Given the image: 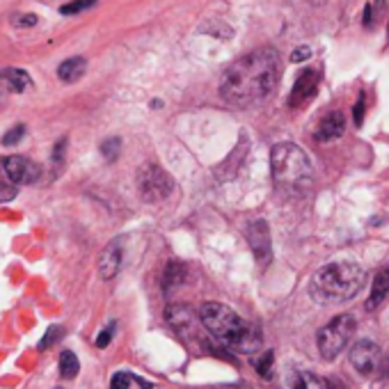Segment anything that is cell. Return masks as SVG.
<instances>
[{"instance_id": "6da1fadb", "label": "cell", "mask_w": 389, "mask_h": 389, "mask_svg": "<svg viewBox=\"0 0 389 389\" xmlns=\"http://www.w3.org/2000/svg\"><path fill=\"white\" fill-rule=\"evenodd\" d=\"M281 76V57L275 48H255L225 71L220 96L236 108H248L266 101L275 92Z\"/></svg>"}, {"instance_id": "7a4b0ae2", "label": "cell", "mask_w": 389, "mask_h": 389, "mask_svg": "<svg viewBox=\"0 0 389 389\" xmlns=\"http://www.w3.org/2000/svg\"><path fill=\"white\" fill-rule=\"evenodd\" d=\"M199 320L204 327L218 339L222 346H227L233 353L252 355L261 348V335L255 325L243 320L236 311L220 303H207L199 309Z\"/></svg>"}, {"instance_id": "3957f363", "label": "cell", "mask_w": 389, "mask_h": 389, "mask_svg": "<svg viewBox=\"0 0 389 389\" xmlns=\"http://www.w3.org/2000/svg\"><path fill=\"white\" fill-rule=\"evenodd\" d=\"M366 275L355 261H335L320 268L309 284V294L318 305H339L353 300L362 291Z\"/></svg>"}, {"instance_id": "277c9868", "label": "cell", "mask_w": 389, "mask_h": 389, "mask_svg": "<svg viewBox=\"0 0 389 389\" xmlns=\"http://www.w3.org/2000/svg\"><path fill=\"white\" fill-rule=\"evenodd\" d=\"M272 181L286 194H305L314 183V168L298 144L281 142L270 151Z\"/></svg>"}, {"instance_id": "5b68a950", "label": "cell", "mask_w": 389, "mask_h": 389, "mask_svg": "<svg viewBox=\"0 0 389 389\" xmlns=\"http://www.w3.org/2000/svg\"><path fill=\"white\" fill-rule=\"evenodd\" d=\"M355 332V318L353 316H337L335 320L320 330L316 337V344L320 350V357L323 359H335L342 350L346 348V344L350 342V335Z\"/></svg>"}, {"instance_id": "8992f818", "label": "cell", "mask_w": 389, "mask_h": 389, "mask_svg": "<svg viewBox=\"0 0 389 389\" xmlns=\"http://www.w3.org/2000/svg\"><path fill=\"white\" fill-rule=\"evenodd\" d=\"M138 190L140 197L149 204L165 202L174 190V181L168 172L158 165H142L138 172Z\"/></svg>"}, {"instance_id": "52a82bcc", "label": "cell", "mask_w": 389, "mask_h": 389, "mask_svg": "<svg viewBox=\"0 0 389 389\" xmlns=\"http://www.w3.org/2000/svg\"><path fill=\"white\" fill-rule=\"evenodd\" d=\"M42 170L25 156H0V183L3 186H30L39 181Z\"/></svg>"}, {"instance_id": "ba28073f", "label": "cell", "mask_w": 389, "mask_h": 389, "mask_svg": "<svg viewBox=\"0 0 389 389\" xmlns=\"http://www.w3.org/2000/svg\"><path fill=\"white\" fill-rule=\"evenodd\" d=\"M350 364L355 366L357 373L362 376H373L378 368L383 366V353L373 342L368 339H362L357 342L353 348H350Z\"/></svg>"}, {"instance_id": "9c48e42d", "label": "cell", "mask_w": 389, "mask_h": 389, "mask_svg": "<svg viewBox=\"0 0 389 389\" xmlns=\"http://www.w3.org/2000/svg\"><path fill=\"white\" fill-rule=\"evenodd\" d=\"M248 240H250V248L255 252V257L261 266H268L270 259H272V245H270V231L266 220H255L252 225L248 227Z\"/></svg>"}, {"instance_id": "30bf717a", "label": "cell", "mask_w": 389, "mask_h": 389, "mask_svg": "<svg viewBox=\"0 0 389 389\" xmlns=\"http://www.w3.org/2000/svg\"><path fill=\"white\" fill-rule=\"evenodd\" d=\"M316 85H318V76L311 69H305L303 74H300L296 85H294V90H291V99H289L291 108H303L305 103H309L311 99H314Z\"/></svg>"}, {"instance_id": "8fae6325", "label": "cell", "mask_w": 389, "mask_h": 389, "mask_svg": "<svg viewBox=\"0 0 389 389\" xmlns=\"http://www.w3.org/2000/svg\"><path fill=\"white\" fill-rule=\"evenodd\" d=\"M120 268H122V238H115L101 252L99 272H101L103 279H112V277H117Z\"/></svg>"}, {"instance_id": "7c38bea8", "label": "cell", "mask_w": 389, "mask_h": 389, "mask_svg": "<svg viewBox=\"0 0 389 389\" xmlns=\"http://www.w3.org/2000/svg\"><path fill=\"white\" fill-rule=\"evenodd\" d=\"M346 131V120L342 112H330L320 120L316 129V140L318 142H332L337 138H342Z\"/></svg>"}, {"instance_id": "4fadbf2b", "label": "cell", "mask_w": 389, "mask_h": 389, "mask_svg": "<svg viewBox=\"0 0 389 389\" xmlns=\"http://www.w3.org/2000/svg\"><path fill=\"white\" fill-rule=\"evenodd\" d=\"M0 85H3L7 92L21 94L33 85V78L23 69H3L0 71Z\"/></svg>"}, {"instance_id": "5bb4252c", "label": "cell", "mask_w": 389, "mask_h": 389, "mask_svg": "<svg viewBox=\"0 0 389 389\" xmlns=\"http://www.w3.org/2000/svg\"><path fill=\"white\" fill-rule=\"evenodd\" d=\"M389 294V266L378 270V275L373 277V284H371V294H368L366 300V309H376L381 307V303L387 298Z\"/></svg>"}, {"instance_id": "9a60e30c", "label": "cell", "mask_w": 389, "mask_h": 389, "mask_svg": "<svg viewBox=\"0 0 389 389\" xmlns=\"http://www.w3.org/2000/svg\"><path fill=\"white\" fill-rule=\"evenodd\" d=\"M85 69H87L85 57H69V60H64L57 66V78H60L62 83H76L83 78Z\"/></svg>"}, {"instance_id": "2e32d148", "label": "cell", "mask_w": 389, "mask_h": 389, "mask_svg": "<svg viewBox=\"0 0 389 389\" xmlns=\"http://www.w3.org/2000/svg\"><path fill=\"white\" fill-rule=\"evenodd\" d=\"M183 281H186V266H183L181 261H170L163 272V289L174 291L177 286H181Z\"/></svg>"}, {"instance_id": "e0dca14e", "label": "cell", "mask_w": 389, "mask_h": 389, "mask_svg": "<svg viewBox=\"0 0 389 389\" xmlns=\"http://www.w3.org/2000/svg\"><path fill=\"white\" fill-rule=\"evenodd\" d=\"M289 389H323V383L309 371H294L289 376Z\"/></svg>"}, {"instance_id": "ac0fdd59", "label": "cell", "mask_w": 389, "mask_h": 389, "mask_svg": "<svg viewBox=\"0 0 389 389\" xmlns=\"http://www.w3.org/2000/svg\"><path fill=\"white\" fill-rule=\"evenodd\" d=\"M78 368H81V364H78V357L71 353V350H64V353L60 355V376L69 381V378L78 376Z\"/></svg>"}, {"instance_id": "d6986e66", "label": "cell", "mask_w": 389, "mask_h": 389, "mask_svg": "<svg viewBox=\"0 0 389 389\" xmlns=\"http://www.w3.org/2000/svg\"><path fill=\"white\" fill-rule=\"evenodd\" d=\"M94 5H96V0H74V3L62 5L60 12H62L64 16H74V14H81V12H85V9H90V7H94Z\"/></svg>"}, {"instance_id": "ffe728a7", "label": "cell", "mask_w": 389, "mask_h": 389, "mask_svg": "<svg viewBox=\"0 0 389 389\" xmlns=\"http://www.w3.org/2000/svg\"><path fill=\"white\" fill-rule=\"evenodd\" d=\"M272 359H275V355H272V350H266L264 355H259V359H255V366H257V373L261 378H270V368H272Z\"/></svg>"}, {"instance_id": "44dd1931", "label": "cell", "mask_w": 389, "mask_h": 389, "mask_svg": "<svg viewBox=\"0 0 389 389\" xmlns=\"http://www.w3.org/2000/svg\"><path fill=\"white\" fill-rule=\"evenodd\" d=\"M62 327L60 325H53V327H48L46 330V335H44V339H42V342H39V350H46V348H51L55 342H60V339H62Z\"/></svg>"}, {"instance_id": "7402d4cb", "label": "cell", "mask_w": 389, "mask_h": 389, "mask_svg": "<svg viewBox=\"0 0 389 389\" xmlns=\"http://www.w3.org/2000/svg\"><path fill=\"white\" fill-rule=\"evenodd\" d=\"M23 135H25V126H23V124H16L14 129H9V131L3 135V144H5V147H14V144L21 142Z\"/></svg>"}, {"instance_id": "603a6c76", "label": "cell", "mask_w": 389, "mask_h": 389, "mask_svg": "<svg viewBox=\"0 0 389 389\" xmlns=\"http://www.w3.org/2000/svg\"><path fill=\"white\" fill-rule=\"evenodd\" d=\"M120 149H122V140L120 138H108V140L101 144V153L108 161H115L117 156H120Z\"/></svg>"}, {"instance_id": "cb8c5ba5", "label": "cell", "mask_w": 389, "mask_h": 389, "mask_svg": "<svg viewBox=\"0 0 389 389\" xmlns=\"http://www.w3.org/2000/svg\"><path fill=\"white\" fill-rule=\"evenodd\" d=\"M12 23L16 28H33V25H37V16L35 14H16L12 18Z\"/></svg>"}, {"instance_id": "d4e9b609", "label": "cell", "mask_w": 389, "mask_h": 389, "mask_svg": "<svg viewBox=\"0 0 389 389\" xmlns=\"http://www.w3.org/2000/svg\"><path fill=\"white\" fill-rule=\"evenodd\" d=\"M131 381H133V376H129V373H115L110 389H129Z\"/></svg>"}, {"instance_id": "484cf974", "label": "cell", "mask_w": 389, "mask_h": 389, "mask_svg": "<svg viewBox=\"0 0 389 389\" xmlns=\"http://www.w3.org/2000/svg\"><path fill=\"white\" fill-rule=\"evenodd\" d=\"M353 122H355V126H362V122H364V92L359 94V99H357V103H355Z\"/></svg>"}, {"instance_id": "4316f807", "label": "cell", "mask_w": 389, "mask_h": 389, "mask_svg": "<svg viewBox=\"0 0 389 389\" xmlns=\"http://www.w3.org/2000/svg\"><path fill=\"white\" fill-rule=\"evenodd\" d=\"M112 332H115V325H108V327H105L103 332H101L99 337H96V346H99V348H105V346H108L110 339H112Z\"/></svg>"}, {"instance_id": "83f0119b", "label": "cell", "mask_w": 389, "mask_h": 389, "mask_svg": "<svg viewBox=\"0 0 389 389\" xmlns=\"http://www.w3.org/2000/svg\"><path fill=\"white\" fill-rule=\"evenodd\" d=\"M64 147H66V138H62L60 142L53 147V163L55 165H62V156H64Z\"/></svg>"}, {"instance_id": "f1b7e54d", "label": "cell", "mask_w": 389, "mask_h": 389, "mask_svg": "<svg viewBox=\"0 0 389 389\" xmlns=\"http://www.w3.org/2000/svg\"><path fill=\"white\" fill-rule=\"evenodd\" d=\"M309 55H311L309 48L307 46H300V48H296L294 53H291V62H305Z\"/></svg>"}, {"instance_id": "f546056e", "label": "cell", "mask_w": 389, "mask_h": 389, "mask_svg": "<svg viewBox=\"0 0 389 389\" xmlns=\"http://www.w3.org/2000/svg\"><path fill=\"white\" fill-rule=\"evenodd\" d=\"M14 194H16V188H12V186H3V183H0V202L12 199Z\"/></svg>"}, {"instance_id": "4dcf8cb0", "label": "cell", "mask_w": 389, "mask_h": 389, "mask_svg": "<svg viewBox=\"0 0 389 389\" xmlns=\"http://www.w3.org/2000/svg\"><path fill=\"white\" fill-rule=\"evenodd\" d=\"M327 389H350L342 378H327Z\"/></svg>"}, {"instance_id": "1f68e13d", "label": "cell", "mask_w": 389, "mask_h": 389, "mask_svg": "<svg viewBox=\"0 0 389 389\" xmlns=\"http://www.w3.org/2000/svg\"><path fill=\"white\" fill-rule=\"evenodd\" d=\"M364 28H368V25H371L373 23V5H366L364 7Z\"/></svg>"}, {"instance_id": "d6a6232c", "label": "cell", "mask_w": 389, "mask_h": 389, "mask_svg": "<svg viewBox=\"0 0 389 389\" xmlns=\"http://www.w3.org/2000/svg\"><path fill=\"white\" fill-rule=\"evenodd\" d=\"M376 7L383 9V12H387V9H389V0H376Z\"/></svg>"}, {"instance_id": "836d02e7", "label": "cell", "mask_w": 389, "mask_h": 389, "mask_svg": "<svg viewBox=\"0 0 389 389\" xmlns=\"http://www.w3.org/2000/svg\"><path fill=\"white\" fill-rule=\"evenodd\" d=\"M387 42H389V30H387Z\"/></svg>"}]
</instances>
